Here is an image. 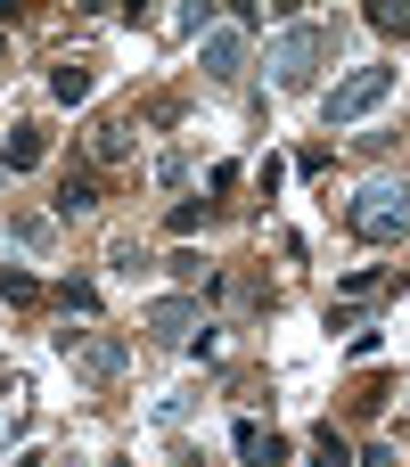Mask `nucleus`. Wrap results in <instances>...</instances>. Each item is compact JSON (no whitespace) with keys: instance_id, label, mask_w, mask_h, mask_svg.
<instances>
[{"instance_id":"nucleus-18","label":"nucleus","mask_w":410,"mask_h":467,"mask_svg":"<svg viewBox=\"0 0 410 467\" xmlns=\"http://www.w3.org/2000/svg\"><path fill=\"white\" fill-rule=\"evenodd\" d=\"M189 402H197L189 386H181V394H164V402H156V427H181V419H189Z\"/></svg>"},{"instance_id":"nucleus-10","label":"nucleus","mask_w":410,"mask_h":467,"mask_svg":"<svg viewBox=\"0 0 410 467\" xmlns=\"http://www.w3.org/2000/svg\"><path fill=\"white\" fill-rule=\"evenodd\" d=\"M90 205H99V181H90V172H66V189H58V213L74 222V213H90Z\"/></svg>"},{"instance_id":"nucleus-15","label":"nucleus","mask_w":410,"mask_h":467,"mask_svg":"<svg viewBox=\"0 0 410 467\" xmlns=\"http://www.w3.org/2000/svg\"><path fill=\"white\" fill-rule=\"evenodd\" d=\"M312 467H345V435H337V427L312 435Z\"/></svg>"},{"instance_id":"nucleus-17","label":"nucleus","mask_w":410,"mask_h":467,"mask_svg":"<svg viewBox=\"0 0 410 467\" xmlns=\"http://www.w3.org/2000/svg\"><path fill=\"white\" fill-rule=\"evenodd\" d=\"M8 230H16L25 246H49V222H41V213H8Z\"/></svg>"},{"instance_id":"nucleus-13","label":"nucleus","mask_w":410,"mask_h":467,"mask_svg":"<svg viewBox=\"0 0 410 467\" xmlns=\"http://www.w3.org/2000/svg\"><path fill=\"white\" fill-rule=\"evenodd\" d=\"M370 25L378 33H410V0H370Z\"/></svg>"},{"instance_id":"nucleus-11","label":"nucleus","mask_w":410,"mask_h":467,"mask_svg":"<svg viewBox=\"0 0 410 467\" xmlns=\"http://www.w3.org/2000/svg\"><path fill=\"white\" fill-rule=\"evenodd\" d=\"M33 296H41V279L16 271V263H0V304H33Z\"/></svg>"},{"instance_id":"nucleus-19","label":"nucleus","mask_w":410,"mask_h":467,"mask_svg":"<svg viewBox=\"0 0 410 467\" xmlns=\"http://www.w3.org/2000/svg\"><path fill=\"white\" fill-rule=\"evenodd\" d=\"M90 148H99V156H123V148H131V131H123V123H99V140H90Z\"/></svg>"},{"instance_id":"nucleus-14","label":"nucleus","mask_w":410,"mask_h":467,"mask_svg":"<svg viewBox=\"0 0 410 467\" xmlns=\"http://www.w3.org/2000/svg\"><path fill=\"white\" fill-rule=\"evenodd\" d=\"M370 296H386V271H345V304H370Z\"/></svg>"},{"instance_id":"nucleus-8","label":"nucleus","mask_w":410,"mask_h":467,"mask_svg":"<svg viewBox=\"0 0 410 467\" xmlns=\"http://www.w3.org/2000/svg\"><path fill=\"white\" fill-rule=\"evenodd\" d=\"M41 156H49V131H41V123H16V131L0 140V164H8V172H33Z\"/></svg>"},{"instance_id":"nucleus-9","label":"nucleus","mask_w":410,"mask_h":467,"mask_svg":"<svg viewBox=\"0 0 410 467\" xmlns=\"http://www.w3.org/2000/svg\"><path fill=\"white\" fill-rule=\"evenodd\" d=\"M49 99H58V107H82V99H90V66H82V57L49 66Z\"/></svg>"},{"instance_id":"nucleus-5","label":"nucleus","mask_w":410,"mask_h":467,"mask_svg":"<svg viewBox=\"0 0 410 467\" xmlns=\"http://www.w3.org/2000/svg\"><path fill=\"white\" fill-rule=\"evenodd\" d=\"M247 66H255L247 33H238V25H205V41H197V74H205L214 90H247Z\"/></svg>"},{"instance_id":"nucleus-7","label":"nucleus","mask_w":410,"mask_h":467,"mask_svg":"<svg viewBox=\"0 0 410 467\" xmlns=\"http://www.w3.org/2000/svg\"><path fill=\"white\" fill-rule=\"evenodd\" d=\"M230 451H238V467H279L288 460V443H279L263 419H238V427H230Z\"/></svg>"},{"instance_id":"nucleus-6","label":"nucleus","mask_w":410,"mask_h":467,"mask_svg":"<svg viewBox=\"0 0 410 467\" xmlns=\"http://www.w3.org/2000/svg\"><path fill=\"white\" fill-rule=\"evenodd\" d=\"M205 328V304L197 296H156L148 304V345H189Z\"/></svg>"},{"instance_id":"nucleus-1","label":"nucleus","mask_w":410,"mask_h":467,"mask_svg":"<svg viewBox=\"0 0 410 467\" xmlns=\"http://www.w3.org/2000/svg\"><path fill=\"white\" fill-rule=\"evenodd\" d=\"M337 57V25H279L271 33V57H263V74H271V90H312L321 82V66Z\"/></svg>"},{"instance_id":"nucleus-3","label":"nucleus","mask_w":410,"mask_h":467,"mask_svg":"<svg viewBox=\"0 0 410 467\" xmlns=\"http://www.w3.org/2000/svg\"><path fill=\"white\" fill-rule=\"evenodd\" d=\"M386 99H394V66H353V74H345V82L321 99V123H329V131H345V123L378 115Z\"/></svg>"},{"instance_id":"nucleus-4","label":"nucleus","mask_w":410,"mask_h":467,"mask_svg":"<svg viewBox=\"0 0 410 467\" xmlns=\"http://www.w3.org/2000/svg\"><path fill=\"white\" fill-rule=\"evenodd\" d=\"M58 361H66L74 378H90V386H115V378L131 369V345L107 337V328H66V337H58Z\"/></svg>"},{"instance_id":"nucleus-16","label":"nucleus","mask_w":410,"mask_h":467,"mask_svg":"<svg viewBox=\"0 0 410 467\" xmlns=\"http://www.w3.org/2000/svg\"><path fill=\"white\" fill-rule=\"evenodd\" d=\"M58 296H66V312H82V320H90V312H99V287H90V279H66V287H58Z\"/></svg>"},{"instance_id":"nucleus-20","label":"nucleus","mask_w":410,"mask_h":467,"mask_svg":"<svg viewBox=\"0 0 410 467\" xmlns=\"http://www.w3.org/2000/svg\"><path fill=\"white\" fill-rule=\"evenodd\" d=\"M0 57H8V33H0Z\"/></svg>"},{"instance_id":"nucleus-12","label":"nucleus","mask_w":410,"mask_h":467,"mask_svg":"<svg viewBox=\"0 0 410 467\" xmlns=\"http://www.w3.org/2000/svg\"><path fill=\"white\" fill-rule=\"evenodd\" d=\"M205 213H214V205H205V197H181V205H173V213H164V230H173V238H189V230H197V222H205Z\"/></svg>"},{"instance_id":"nucleus-2","label":"nucleus","mask_w":410,"mask_h":467,"mask_svg":"<svg viewBox=\"0 0 410 467\" xmlns=\"http://www.w3.org/2000/svg\"><path fill=\"white\" fill-rule=\"evenodd\" d=\"M345 230H353V238H370V246H403V238H410V181H403V172L362 181V189H353V205H345Z\"/></svg>"}]
</instances>
